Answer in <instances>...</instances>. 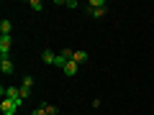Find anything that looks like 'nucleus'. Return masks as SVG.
<instances>
[{
  "label": "nucleus",
  "instance_id": "obj_8",
  "mask_svg": "<svg viewBox=\"0 0 154 115\" xmlns=\"http://www.w3.org/2000/svg\"><path fill=\"white\" fill-rule=\"evenodd\" d=\"M41 61H44V64H54V61H57V54H51V51L46 49L44 54H41Z\"/></svg>",
  "mask_w": 154,
  "mask_h": 115
},
{
  "label": "nucleus",
  "instance_id": "obj_6",
  "mask_svg": "<svg viewBox=\"0 0 154 115\" xmlns=\"http://www.w3.org/2000/svg\"><path fill=\"white\" fill-rule=\"evenodd\" d=\"M77 69H80V64H77V61H67V66H64L62 72H64L67 77H75V74H77Z\"/></svg>",
  "mask_w": 154,
  "mask_h": 115
},
{
  "label": "nucleus",
  "instance_id": "obj_14",
  "mask_svg": "<svg viewBox=\"0 0 154 115\" xmlns=\"http://www.w3.org/2000/svg\"><path fill=\"white\" fill-rule=\"evenodd\" d=\"M44 110H46V115H57V113H59V108H54V105H46V102H44Z\"/></svg>",
  "mask_w": 154,
  "mask_h": 115
},
{
  "label": "nucleus",
  "instance_id": "obj_11",
  "mask_svg": "<svg viewBox=\"0 0 154 115\" xmlns=\"http://www.w3.org/2000/svg\"><path fill=\"white\" fill-rule=\"evenodd\" d=\"M28 8H31V10H44V3H41V0H31V3H28Z\"/></svg>",
  "mask_w": 154,
  "mask_h": 115
},
{
  "label": "nucleus",
  "instance_id": "obj_12",
  "mask_svg": "<svg viewBox=\"0 0 154 115\" xmlns=\"http://www.w3.org/2000/svg\"><path fill=\"white\" fill-rule=\"evenodd\" d=\"M88 13H90V16H95V18H100V16L108 13V8H95V10H90V8H88Z\"/></svg>",
  "mask_w": 154,
  "mask_h": 115
},
{
  "label": "nucleus",
  "instance_id": "obj_2",
  "mask_svg": "<svg viewBox=\"0 0 154 115\" xmlns=\"http://www.w3.org/2000/svg\"><path fill=\"white\" fill-rule=\"evenodd\" d=\"M0 95L8 100H23L21 97V87H0Z\"/></svg>",
  "mask_w": 154,
  "mask_h": 115
},
{
  "label": "nucleus",
  "instance_id": "obj_7",
  "mask_svg": "<svg viewBox=\"0 0 154 115\" xmlns=\"http://www.w3.org/2000/svg\"><path fill=\"white\" fill-rule=\"evenodd\" d=\"M11 31H13L11 21H8V18H3V21H0V36H11Z\"/></svg>",
  "mask_w": 154,
  "mask_h": 115
},
{
  "label": "nucleus",
  "instance_id": "obj_1",
  "mask_svg": "<svg viewBox=\"0 0 154 115\" xmlns=\"http://www.w3.org/2000/svg\"><path fill=\"white\" fill-rule=\"evenodd\" d=\"M21 102H23V100H8V97H3V102H0V113H3V115H16V110L21 108Z\"/></svg>",
  "mask_w": 154,
  "mask_h": 115
},
{
  "label": "nucleus",
  "instance_id": "obj_5",
  "mask_svg": "<svg viewBox=\"0 0 154 115\" xmlns=\"http://www.w3.org/2000/svg\"><path fill=\"white\" fill-rule=\"evenodd\" d=\"M0 72H3V74H13V61L11 59H0Z\"/></svg>",
  "mask_w": 154,
  "mask_h": 115
},
{
  "label": "nucleus",
  "instance_id": "obj_9",
  "mask_svg": "<svg viewBox=\"0 0 154 115\" xmlns=\"http://www.w3.org/2000/svg\"><path fill=\"white\" fill-rule=\"evenodd\" d=\"M72 61H77V64L88 61V51H82V49H80V51H75V59H72Z\"/></svg>",
  "mask_w": 154,
  "mask_h": 115
},
{
  "label": "nucleus",
  "instance_id": "obj_3",
  "mask_svg": "<svg viewBox=\"0 0 154 115\" xmlns=\"http://www.w3.org/2000/svg\"><path fill=\"white\" fill-rule=\"evenodd\" d=\"M31 87H33V77L26 74V77H23V84H21V97H23V100L31 95Z\"/></svg>",
  "mask_w": 154,
  "mask_h": 115
},
{
  "label": "nucleus",
  "instance_id": "obj_15",
  "mask_svg": "<svg viewBox=\"0 0 154 115\" xmlns=\"http://www.w3.org/2000/svg\"><path fill=\"white\" fill-rule=\"evenodd\" d=\"M31 115H46V110H44V105H38V108L36 110H33V113Z\"/></svg>",
  "mask_w": 154,
  "mask_h": 115
},
{
  "label": "nucleus",
  "instance_id": "obj_4",
  "mask_svg": "<svg viewBox=\"0 0 154 115\" xmlns=\"http://www.w3.org/2000/svg\"><path fill=\"white\" fill-rule=\"evenodd\" d=\"M11 54V36H0V59H8Z\"/></svg>",
  "mask_w": 154,
  "mask_h": 115
},
{
  "label": "nucleus",
  "instance_id": "obj_13",
  "mask_svg": "<svg viewBox=\"0 0 154 115\" xmlns=\"http://www.w3.org/2000/svg\"><path fill=\"white\" fill-rule=\"evenodd\" d=\"M88 8H90V10H95V8H105V3H103V0H90Z\"/></svg>",
  "mask_w": 154,
  "mask_h": 115
},
{
  "label": "nucleus",
  "instance_id": "obj_10",
  "mask_svg": "<svg viewBox=\"0 0 154 115\" xmlns=\"http://www.w3.org/2000/svg\"><path fill=\"white\" fill-rule=\"evenodd\" d=\"M67 61H69V59H67L64 54H57V61H54V66H59V69H64V66H67Z\"/></svg>",
  "mask_w": 154,
  "mask_h": 115
}]
</instances>
